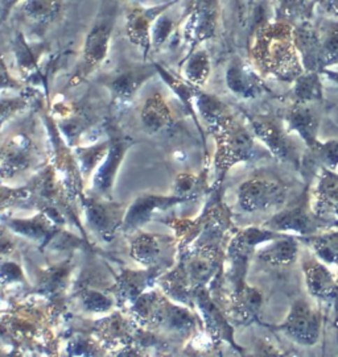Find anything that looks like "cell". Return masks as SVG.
<instances>
[{"label":"cell","mask_w":338,"mask_h":357,"mask_svg":"<svg viewBox=\"0 0 338 357\" xmlns=\"http://www.w3.org/2000/svg\"><path fill=\"white\" fill-rule=\"evenodd\" d=\"M253 56L260 72L283 82H295L305 72L288 23L277 20L255 29Z\"/></svg>","instance_id":"obj_1"},{"label":"cell","mask_w":338,"mask_h":357,"mask_svg":"<svg viewBox=\"0 0 338 357\" xmlns=\"http://www.w3.org/2000/svg\"><path fill=\"white\" fill-rule=\"evenodd\" d=\"M119 15L118 0H103L97 16L87 35L84 37L81 60L65 89H73L84 82L91 74L97 72L108 59L111 38Z\"/></svg>","instance_id":"obj_2"},{"label":"cell","mask_w":338,"mask_h":357,"mask_svg":"<svg viewBox=\"0 0 338 357\" xmlns=\"http://www.w3.org/2000/svg\"><path fill=\"white\" fill-rule=\"evenodd\" d=\"M284 234L274 232L265 227L250 226L234 234L225 253V278L230 286V293L240 291L249 285L246 278L255 252L271 240L283 236Z\"/></svg>","instance_id":"obj_3"},{"label":"cell","mask_w":338,"mask_h":357,"mask_svg":"<svg viewBox=\"0 0 338 357\" xmlns=\"http://www.w3.org/2000/svg\"><path fill=\"white\" fill-rule=\"evenodd\" d=\"M262 227L279 234L304 238L320 234L336 226L314 214L311 203V191L305 189L296 201L287 204L283 210L271 216Z\"/></svg>","instance_id":"obj_4"},{"label":"cell","mask_w":338,"mask_h":357,"mask_svg":"<svg viewBox=\"0 0 338 357\" xmlns=\"http://www.w3.org/2000/svg\"><path fill=\"white\" fill-rule=\"evenodd\" d=\"M260 324L275 333H283L295 344L311 348L320 340L323 314L305 298H296L292 301L290 311L284 321L278 324H267L260 321Z\"/></svg>","instance_id":"obj_5"},{"label":"cell","mask_w":338,"mask_h":357,"mask_svg":"<svg viewBox=\"0 0 338 357\" xmlns=\"http://www.w3.org/2000/svg\"><path fill=\"white\" fill-rule=\"evenodd\" d=\"M217 151L214 157V167L217 181L221 182L230 167L253 160L256 155L253 135L241 123L233 119L216 135Z\"/></svg>","instance_id":"obj_6"},{"label":"cell","mask_w":338,"mask_h":357,"mask_svg":"<svg viewBox=\"0 0 338 357\" xmlns=\"http://www.w3.org/2000/svg\"><path fill=\"white\" fill-rule=\"evenodd\" d=\"M157 75L156 63H124L103 78V86L109 90L111 103L117 111L131 105L138 91L151 78Z\"/></svg>","instance_id":"obj_7"},{"label":"cell","mask_w":338,"mask_h":357,"mask_svg":"<svg viewBox=\"0 0 338 357\" xmlns=\"http://www.w3.org/2000/svg\"><path fill=\"white\" fill-rule=\"evenodd\" d=\"M288 188L278 181L251 178L242 182L237 191L238 206L247 214L265 213L287 203Z\"/></svg>","instance_id":"obj_8"},{"label":"cell","mask_w":338,"mask_h":357,"mask_svg":"<svg viewBox=\"0 0 338 357\" xmlns=\"http://www.w3.org/2000/svg\"><path fill=\"white\" fill-rule=\"evenodd\" d=\"M250 126L254 135L265 143L267 149L277 160L291 164L300 170L302 155H299L283 119L255 116L250 118Z\"/></svg>","instance_id":"obj_9"},{"label":"cell","mask_w":338,"mask_h":357,"mask_svg":"<svg viewBox=\"0 0 338 357\" xmlns=\"http://www.w3.org/2000/svg\"><path fill=\"white\" fill-rule=\"evenodd\" d=\"M133 144V139L122 133L109 132V149L93 177V190L98 198L108 197L114 186L119 167Z\"/></svg>","instance_id":"obj_10"},{"label":"cell","mask_w":338,"mask_h":357,"mask_svg":"<svg viewBox=\"0 0 338 357\" xmlns=\"http://www.w3.org/2000/svg\"><path fill=\"white\" fill-rule=\"evenodd\" d=\"M177 0H167L154 7H135L126 13V35L130 43L143 52L145 61L152 49L151 32L157 17L176 3Z\"/></svg>","instance_id":"obj_11"},{"label":"cell","mask_w":338,"mask_h":357,"mask_svg":"<svg viewBox=\"0 0 338 357\" xmlns=\"http://www.w3.org/2000/svg\"><path fill=\"white\" fill-rule=\"evenodd\" d=\"M217 17V0H193L182 28L184 40L192 50L214 36Z\"/></svg>","instance_id":"obj_12"},{"label":"cell","mask_w":338,"mask_h":357,"mask_svg":"<svg viewBox=\"0 0 338 357\" xmlns=\"http://www.w3.org/2000/svg\"><path fill=\"white\" fill-rule=\"evenodd\" d=\"M302 271L308 294L321 303L335 306L338 301L337 275L316 256L302 259Z\"/></svg>","instance_id":"obj_13"},{"label":"cell","mask_w":338,"mask_h":357,"mask_svg":"<svg viewBox=\"0 0 338 357\" xmlns=\"http://www.w3.org/2000/svg\"><path fill=\"white\" fill-rule=\"evenodd\" d=\"M226 302V315L233 326L246 327L260 323L259 315L263 309L265 298L259 289L246 285L240 291L229 293Z\"/></svg>","instance_id":"obj_14"},{"label":"cell","mask_w":338,"mask_h":357,"mask_svg":"<svg viewBox=\"0 0 338 357\" xmlns=\"http://www.w3.org/2000/svg\"><path fill=\"white\" fill-rule=\"evenodd\" d=\"M311 203L314 214L338 227V173L321 167L317 182L311 191Z\"/></svg>","instance_id":"obj_15"},{"label":"cell","mask_w":338,"mask_h":357,"mask_svg":"<svg viewBox=\"0 0 338 357\" xmlns=\"http://www.w3.org/2000/svg\"><path fill=\"white\" fill-rule=\"evenodd\" d=\"M35 148L25 135L11 137L0 151V178H13L31 167Z\"/></svg>","instance_id":"obj_16"},{"label":"cell","mask_w":338,"mask_h":357,"mask_svg":"<svg viewBox=\"0 0 338 357\" xmlns=\"http://www.w3.org/2000/svg\"><path fill=\"white\" fill-rule=\"evenodd\" d=\"M316 106V103L293 102L281 118L287 130L297 133L308 148H312L318 142L317 132L320 126V116Z\"/></svg>","instance_id":"obj_17"},{"label":"cell","mask_w":338,"mask_h":357,"mask_svg":"<svg viewBox=\"0 0 338 357\" xmlns=\"http://www.w3.org/2000/svg\"><path fill=\"white\" fill-rule=\"evenodd\" d=\"M226 84L233 94L243 99H254L268 91L260 75L254 72L250 63L241 59L230 62L226 70Z\"/></svg>","instance_id":"obj_18"},{"label":"cell","mask_w":338,"mask_h":357,"mask_svg":"<svg viewBox=\"0 0 338 357\" xmlns=\"http://www.w3.org/2000/svg\"><path fill=\"white\" fill-rule=\"evenodd\" d=\"M188 198L173 195V197H160V195H142L130 206L123 219V229L131 231L151 220L156 210H166L177 203L184 202Z\"/></svg>","instance_id":"obj_19"},{"label":"cell","mask_w":338,"mask_h":357,"mask_svg":"<svg viewBox=\"0 0 338 357\" xmlns=\"http://www.w3.org/2000/svg\"><path fill=\"white\" fill-rule=\"evenodd\" d=\"M300 241L295 235H287L271 240L255 252V260L271 266L291 265L297 260Z\"/></svg>","instance_id":"obj_20"},{"label":"cell","mask_w":338,"mask_h":357,"mask_svg":"<svg viewBox=\"0 0 338 357\" xmlns=\"http://www.w3.org/2000/svg\"><path fill=\"white\" fill-rule=\"evenodd\" d=\"M89 225L99 234L112 235L118 227L123 226L121 206L98 199H87L84 203Z\"/></svg>","instance_id":"obj_21"},{"label":"cell","mask_w":338,"mask_h":357,"mask_svg":"<svg viewBox=\"0 0 338 357\" xmlns=\"http://www.w3.org/2000/svg\"><path fill=\"white\" fill-rule=\"evenodd\" d=\"M13 50L17 70L20 73V77L24 79V82L45 84L47 78L41 72V68L38 65L36 52L28 44V41L25 40V36L22 32L15 35L13 41Z\"/></svg>","instance_id":"obj_22"},{"label":"cell","mask_w":338,"mask_h":357,"mask_svg":"<svg viewBox=\"0 0 338 357\" xmlns=\"http://www.w3.org/2000/svg\"><path fill=\"white\" fill-rule=\"evenodd\" d=\"M338 167V140L326 143L317 142L312 148H308L307 155H302L300 172L305 177L312 178L317 176L321 167L336 170Z\"/></svg>","instance_id":"obj_23"},{"label":"cell","mask_w":338,"mask_h":357,"mask_svg":"<svg viewBox=\"0 0 338 357\" xmlns=\"http://www.w3.org/2000/svg\"><path fill=\"white\" fill-rule=\"evenodd\" d=\"M194 106L197 108L200 116L205 120L207 128L214 136L234 119L228 107L218 99L217 96L203 93L200 89L196 94Z\"/></svg>","instance_id":"obj_24"},{"label":"cell","mask_w":338,"mask_h":357,"mask_svg":"<svg viewBox=\"0 0 338 357\" xmlns=\"http://www.w3.org/2000/svg\"><path fill=\"white\" fill-rule=\"evenodd\" d=\"M140 119L143 128L149 135L164 131L173 124L172 111L161 94H154L145 100Z\"/></svg>","instance_id":"obj_25"},{"label":"cell","mask_w":338,"mask_h":357,"mask_svg":"<svg viewBox=\"0 0 338 357\" xmlns=\"http://www.w3.org/2000/svg\"><path fill=\"white\" fill-rule=\"evenodd\" d=\"M62 8V0H24L20 10L25 20L35 29H45L54 23Z\"/></svg>","instance_id":"obj_26"},{"label":"cell","mask_w":338,"mask_h":357,"mask_svg":"<svg viewBox=\"0 0 338 357\" xmlns=\"http://www.w3.org/2000/svg\"><path fill=\"white\" fill-rule=\"evenodd\" d=\"M314 250V255L326 265H338V228H330L312 236L297 238Z\"/></svg>","instance_id":"obj_27"},{"label":"cell","mask_w":338,"mask_h":357,"mask_svg":"<svg viewBox=\"0 0 338 357\" xmlns=\"http://www.w3.org/2000/svg\"><path fill=\"white\" fill-rule=\"evenodd\" d=\"M167 238H160L156 235L143 234L133 240L131 255L136 261L143 262L145 265H156V262L163 257V250H168L170 244L166 243Z\"/></svg>","instance_id":"obj_28"},{"label":"cell","mask_w":338,"mask_h":357,"mask_svg":"<svg viewBox=\"0 0 338 357\" xmlns=\"http://www.w3.org/2000/svg\"><path fill=\"white\" fill-rule=\"evenodd\" d=\"M157 75L167 84L169 89L177 96L180 99L184 107H186V111L191 114V116L196 120V123L198 124L197 120V114H196V94L198 91L197 87H194L192 84H188L186 81H184L182 78L176 77L173 73L169 72L167 68L161 66L160 63H156Z\"/></svg>","instance_id":"obj_29"},{"label":"cell","mask_w":338,"mask_h":357,"mask_svg":"<svg viewBox=\"0 0 338 357\" xmlns=\"http://www.w3.org/2000/svg\"><path fill=\"white\" fill-rule=\"evenodd\" d=\"M182 74L188 84L197 89L203 87L210 75V59L205 50H192L184 61Z\"/></svg>","instance_id":"obj_30"},{"label":"cell","mask_w":338,"mask_h":357,"mask_svg":"<svg viewBox=\"0 0 338 357\" xmlns=\"http://www.w3.org/2000/svg\"><path fill=\"white\" fill-rule=\"evenodd\" d=\"M293 84V102L316 105L323 102V84L320 79V73L304 72Z\"/></svg>","instance_id":"obj_31"},{"label":"cell","mask_w":338,"mask_h":357,"mask_svg":"<svg viewBox=\"0 0 338 357\" xmlns=\"http://www.w3.org/2000/svg\"><path fill=\"white\" fill-rule=\"evenodd\" d=\"M317 29L320 36L321 69L324 72L329 66L338 63V23L324 22Z\"/></svg>","instance_id":"obj_32"},{"label":"cell","mask_w":338,"mask_h":357,"mask_svg":"<svg viewBox=\"0 0 338 357\" xmlns=\"http://www.w3.org/2000/svg\"><path fill=\"white\" fill-rule=\"evenodd\" d=\"M311 6L308 0H278L277 20L297 25L308 22Z\"/></svg>","instance_id":"obj_33"},{"label":"cell","mask_w":338,"mask_h":357,"mask_svg":"<svg viewBox=\"0 0 338 357\" xmlns=\"http://www.w3.org/2000/svg\"><path fill=\"white\" fill-rule=\"evenodd\" d=\"M155 268L154 271H156ZM154 271L149 272H128L122 277V282L118 284V297L123 298L124 301H133L135 302L138 298L142 296L145 285L149 282V277L154 273Z\"/></svg>","instance_id":"obj_34"},{"label":"cell","mask_w":338,"mask_h":357,"mask_svg":"<svg viewBox=\"0 0 338 357\" xmlns=\"http://www.w3.org/2000/svg\"><path fill=\"white\" fill-rule=\"evenodd\" d=\"M173 31H175V23L170 19L168 11L160 15L152 26V32H151L152 49H159L160 47H163L168 41L169 37L172 36Z\"/></svg>","instance_id":"obj_35"},{"label":"cell","mask_w":338,"mask_h":357,"mask_svg":"<svg viewBox=\"0 0 338 357\" xmlns=\"http://www.w3.org/2000/svg\"><path fill=\"white\" fill-rule=\"evenodd\" d=\"M28 105L25 96H0V128L8 119L23 111Z\"/></svg>","instance_id":"obj_36"},{"label":"cell","mask_w":338,"mask_h":357,"mask_svg":"<svg viewBox=\"0 0 338 357\" xmlns=\"http://www.w3.org/2000/svg\"><path fill=\"white\" fill-rule=\"evenodd\" d=\"M246 357H288V354L270 339L256 337L254 339L253 345L249 354H246Z\"/></svg>","instance_id":"obj_37"},{"label":"cell","mask_w":338,"mask_h":357,"mask_svg":"<svg viewBox=\"0 0 338 357\" xmlns=\"http://www.w3.org/2000/svg\"><path fill=\"white\" fill-rule=\"evenodd\" d=\"M22 84L13 77L8 70L6 62L0 54V93L8 91V90H20Z\"/></svg>","instance_id":"obj_38"},{"label":"cell","mask_w":338,"mask_h":357,"mask_svg":"<svg viewBox=\"0 0 338 357\" xmlns=\"http://www.w3.org/2000/svg\"><path fill=\"white\" fill-rule=\"evenodd\" d=\"M22 271L13 262H0V281L15 282L22 280Z\"/></svg>","instance_id":"obj_39"},{"label":"cell","mask_w":338,"mask_h":357,"mask_svg":"<svg viewBox=\"0 0 338 357\" xmlns=\"http://www.w3.org/2000/svg\"><path fill=\"white\" fill-rule=\"evenodd\" d=\"M23 1L24 0H0V24L4 23L13 13V8Z\"/></svg>","instance_id":"obj_40"},{"label":"cell","mask_w":338,"mask_h":357,"mask_svg":"<svg viewBox=\"0 0 338 357\" xmlns=\"http://www.w3.org/2000/svg\"><path fill=\"white\" fill-rule=\"evenodd\" d=\"M321 4L326 13L338 17V0H324Z\"/></svg>","instance_id":"obj_41"},{"label":"cell","mask_w":338,"mask_h":357,"mask_svg":"<svg viewBox=\"0 0 338 357\" xmlns=\"http://www.w3.org/2000/svg\"><path fill=\"white\" fill-rule=\"evenodd\" d=\"M118 357H143V355L136 348H126V349L122 351Z\"/></svg>","instance_id":"obj_42"},{"label":"cell","mask_w":338,"mask_h":357,"mask_svg":"<svg viewBox=\"0 0 338 357\" xmlns=\"http://www.w3.org/2000/svg\"><path fill=\"white\" fill-rule=\"evenodd\" d=\"M321 74H325L326 77H329L333 82H336V84H338V73L332 72V70L326 69V70H324Z\"/></svg>","instance_id":"obj_43"},{"label":"cell","mask_w":338,"mask_h":357,"mask_svg":"<svg viewBox=\"0 0 338 357\" xmlns=\"http://www.w3.org/2000/svg\"><path fill=\"white\" fill-rule=\"evenodd\" d=\"M335 315H336V318H335V328H336V331H337L338 343V301L336 302V305H335Z\"/></svg>","instance_id":"obj_44"},{"label":"cell","mask_w":338,"mask_h":357,"mask_svg":"<svg viewBox=\"0 0 338 357\" xmlns=\"http://www.w3.org/2000/svg\"><path fill=\"white\" fill-rule=\"evenodd\" d=\"M254 1H255V0H247V3H249V7H253Z\"/></svg>","instance_id":"obj_45"},{"label":"cell","mask_w":338,"mask_h":357,"mask_svg":"<svg viewBox=\"0 0 338 357\" xmlns=\"http://www.w3.org/2000/svg\"><path fill=\"white\" fill-rule=\"evenodd\" d=\"M323 1H324V0H314V3H320V4H321Z\"/></svg>","instance_id":"obj_46"},{"label":"cell","mask_w":338,"mask_h":357,"mask_svg":"<svg viewBox=\"0 0 338 357\" xmlns=\"http://www.w3.org/2000/svg\"><path fill=\"white\" fill-rule=\"evenodd\" d=\"M337 280H338V275H337Z\"/></svg>","instance_id":"obj_47"}]
</instances>
